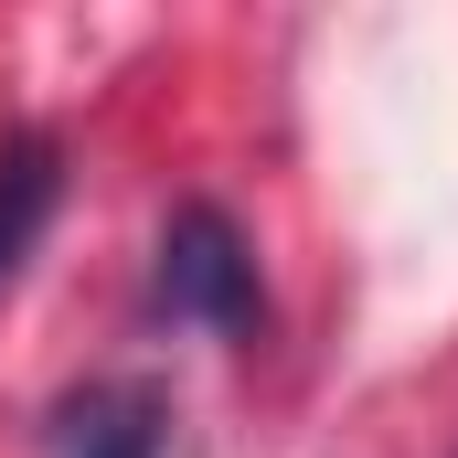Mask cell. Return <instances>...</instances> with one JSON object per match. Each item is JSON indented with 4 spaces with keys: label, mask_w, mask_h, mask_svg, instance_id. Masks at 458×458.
Wrapping results in <instances>:
<instances>
[{
    "label": "cell",
    "mask_w": 458,
    "mask_h": 458,
    "mask_svg": "<svg viewBox=\"0 0 458 458\" xmlns=\"http://www.w3.org/2000/svg\"><path fill=\"white\" fill-rule=\"evenodd\" d=\"M160 310H171V320H203V331H225V342H256L267 299H256V256H245L234 214L182 203V214L160 225Z\"/></svg>",
    "instance_id": "1"
},
{
    "label": "cell",
    "mask_w": 458,
    "mask_h": 458,
    "mask_svg": "<svg viewBox=\"0 0 458 458\" xmlns=\"http://www.w3.org/2000/svg\"><path fill=\"white\" fill-rule=\"evenodd\" d=\"M160 448H171V394L139 373L75 384L54 405V458H160Z\"/></svg>",
    "instance_id": "2"
},
{
    "label": "cell",
    "mask_w": 458,
    "mask_h": 458,
    "mask_svg": "<svg viewBox=\"0 0 458 458\" xmlns=\"http://www.w3.org/2000/svg\"><path fill=\"white\" fill-rule=\"evenodd\" d=\"M54 203H64V139L54 128H0V288L32 267Z\"/></svg>",
    "instance_id": "3"
}]
</instances>
